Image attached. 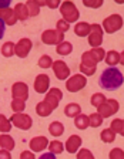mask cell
Segmentation results:
<instances>
[{"label":"cell","mask_w":124,"mask_h":159,"mask_svg":"<svg viewBox=\"0 0 124 159\" xmlns=\"http://www.w3.org/2000/svg\"><path fill=\"white\" fill-rule=\"evenodd\" d=\"M106 57V51L103 47L97 48H90L81 54V63H80V73L86 77L94 75L97 71V64L101 63Z\"/></svg>","instance_id":"1"},{"label":"cell","mask_w":124,"mask_h":159,"mask_svg":"<svg viewBox=\"0 0 124 159\" xmlns=\"http://www.w3.org/2000/svg\"><path fill=\"white\" fill-rule=\"evenodd\" d=\"M124 84V75L118 68L116 67H108L101 73L98 77V85L104 91H114L118 89Z\"/></svg>","instance_id":"2"},{"label":"cell","mask_w":124,"mask_h":159,"mask_svg":"<svg viewBox=\"0 0 124 159\" xmlns=\"http://www.w3.org/2000/svg\"><path fill=\"white\" fill-rule=\"evenodd\" d=\"M59 9H60V13L63 16V20H66L69 24L76 23L79 20V17H80V11H79V9L76 7V4L73 2H69V0L63 2Z\"/></svg>","instance_id":"3"},{"label":"cell","mask_w":124,"mask_h":159,"mask_svg":"<svg viewBox=\"0 0 124 159\" xmlns=\"http://www.w3.org/2000/svg\"><path fill=\"white\" fill-rule=\"evenodd\" d=\"M123 23H124L123 17H121L120 14L114 13L103 20V26L101 27H103V31H106V33H108V34H113V33H116V31H118V30H121Z\"/></svg>","instance_id":"4"},{"label":"cell","mask_w":124,"mask_h":159,"mask_svg":"<svg viewBox=\"0 0 124 159\" xmlns=\"http://www.w3.org/2000/svg\"><path fill=\"white\" fill-rule=\"evenodd\" d=\"M118 109H120V104H118L117 99L107 98L100 107H97V114H100L104 119V118H110L114 114H117Z\"/></svg>","instance_id":"5"},{"label":"cell","mask_w":124,"mask_h":159,"mask_svg":"<svg viewBox=\"0 0 124 159\" xmlns=\"http://www.w3.org/2000/svg\"><path fill=\"white\" fill-rule=\"evenodd\" d=\"M87 85V77L83 74H74L70 78L66 80V88L70 93H77Z\"/></svg>","instance_id":"6"},{"label":"cell","mask_w":124,"mask_h":159,"mask_svg":"<svg viewBox=\"0 0 124 159\" xmlns=\"http://www.w3.org/2000/svg\"><path fill=\"white\" fill-rule=\"evenodd\" d=\"M103 36H104L103 27H101L100 24H91L90 33H88V36H87L88 44L91 46V48L101 47V44H103Z\"/></svg>","instance_id":"7"},{"label":"cell","mask_w":124,"mask_h":159,"mask_svg":"<svg viewBox=\"0 0 124 159\" xmlns=\"http://www.w3.org/2000/svg\"><path fill=\"white\" fill-rule=\"evenodd\" d=\"M10 122L13 124L16 128L21 129V131H29L33 125V119H31L30 115L27 114H21V112H16L12 115Z\"/></svg>","instance_id":"8"},{"label":"cell","mask_w":124,"mask_h":159,"mask_svg":"<svg viewBox=\"0 0 124 159\" xmlns=\"http://www.w3.org/2000/svg\"><path fill=\"white\" fill-rule=\"evenodd\" d=\"M41 41L47 46H57L64 41V34L57 31V30L53 29H49V30H44L41 33Z\"/></svg>","instance_id":"9"},{"label":"cell","mask_w":124,"mask_h":159,"mask_svg":"<svg viewBox=\"0 0 124 159\" xmlns=\"http://www.w3.org/2000/svg\"><path fill=\"white\" fill-rule=\"evenodd\" d=\"M63 99V93H61L60 88H50L46 93V97H44V102L50 107L51 109H56L59 107V102Z\"/></svg>","instance_id":"10"},{"label":"cell","mask_w":124,"mask_h":159,"mask_svg":"<svg viewBox=\"0 0 124 159\" xmlns=\"http://www.w3.org/2000/svg\"><path fill=\"white\" fill-rule=\"evenodd\" d=\"M51 70H53L54 75L57 77V80L60 81H66L70 75V68L63 60H57V61H53V66H51Z\"/></svg>","instance_id":"11"},{"label":"cell","mask_w":124,"mask_h":159,"mask_svg":"<svg viewBox=\"0 0 124 159\" xmlns=\"http://www.w3.org/2000/svg\"><path fill=\"white\" fill-rule=\"evenodd\" d=\"M31 47H33V43L30 39H20L14 46V54L19 58H26L31 51Z\"/></svg>","instance_id":"12"},{"label":"cell","mask_w":124,"mask_h":159,"mask_svg":"<svg viewBox=\"0 0 124 159\" xmlns=\"http://www.w3.org/2000/svg\"><path fill=\"white\" fill-rule=\"evenodd\" d=\"M12 97L13 99H21L26 102L29 98V85L26 83H14L12 85Z\"/></svg>","instance_id":"13"},{"label":"cell","mask_w":124,"mask_h":159,"mask_svg":"<svg viewBox=\"0 0 124 159\" xmlns=\"http://www.w3.org/2000/svg\"><path fill=\"white\" fill-rule=\"evenodd\" d=\"M33 87L37 94H46L50 89V77L47 74H39L34 80Z\"/></svg>","instance_id":"14"},{"label":"cell","mask_w":124,"mask_h":159,"mask_svg":"<svg viewBox=\"0 0 124 159\" xmlns=\"http://www.w3.org/2000/svg\"><path fill=\"white\" fill-rule=\"evenodd\" d=\"M81 143H83L81 136L71 135V136H69V139L64 143V151H67L69 153H77L79 149L81 148Z\"/></svg>","instance_id":"15"},{"label":"cell","mask_w":124,"mask_h":159,"mask_svg":"<svg viewBox=\"0 0 124 159\" xmlns=\"http://www.w3.org/2000/svg\"><path fill=\"white\" fill-rule=\"evenodd\" d=\"M47 146H49V139L46 136H34L29 142V148L31 152H41Z\"/></svg>","instance_id":"16"},{"label":"cell","mask_w":124,"mask_h":159,"mask_svg":"<svg viewBox=\"0 0 124 159\" xmlns=\"http://www.w3.org/2000/svg\"><path fill=\"white\" fill-rule=\"evenodd\" d=\"M0 19L3 20L4 24H7V26H14V24L17 23V17H16L14 10L12 9V7L0 10Z\"/></svg>","instance_id":"17"},{"label":"cell","mask_w":124,"mask_h":159,"mask_svg":"<svg viewBox=\"0 0 124 159\" xmlns=\"http://www.w3.org/2000/svg\"><path fill=\"white\" fill-rule=\"evenodd\" d=\"M104 61L108 67H116L117 64H120V53L116 51V50H110V51L106 53Z\"/></svg>","instance_id":"18"},{"label":"cell","mask_w":124,"mask_h":159,"mask_svg":"<svg viewBox=\"0 0 124 159\" xmlns=\"http://www.w3.org/2000/svg\"><path fill=\"white\" fill-rule=\"evenodd\" d=\"M81 114V107L76 102H70L64 107V115L67 118H76L77 115Z\"/></svg>","instance_id":"19"},{"label":"cell","mask_w":124,"mask_h":159,"mask_svg":"<svg viewBox=\"0 0 124 159\" xmlns=\"http://www.w3.org/2000/svg\"><path fill=\"white\" fill-rule=\"evenodd\" d=\"M14 146H16V142H14V139L12 138L9 134H3V135H0V148L2 149H6V151H13Z\"/></svg>","instance_id":"20"},{"label":"cell","mask_w":124,"mask_h":159,"mask_svg":"<svg viewBox=\"0 0 124 159\" xmlns=\"http://www.w3.org/2000/svg\"><path fill=\"white\" fill-rule=\"evenodd\" d=\"M13 10H14V14H16L17 20H20V21H26V20L30 17L29 16V10H27L24 3H17Z\"/></svg>","instance_id":"21"},{"label":"cell","mask_w":124,"mask_h":159,"mask_svg":"<svg viewBox=\"0 0 124 159\" xmlns=\"http://www.w3.org/2000/svg\"><path fill=\"white\" fill-rule=\"evenodd\" d=\"M90 26L91 24H88L87 21H79V23H76V26H74V33H76V36L87 37L88 33H90Z\"/></svg>","instance_id":"22"},{"label":"cell","mask_w":124,"mask_h":159,"mask_svg":"<svg viewBox=\"0 0 124 159\" xmlns=\"http://www.w3.org/2000/svg\"><path fill=\"white\" fill-rule=\"evenodd\" d=\"M71 51H73V44H71L70 41H66V40H64L63 43L56 46V53L59 54V56H69Z\"/></svg>","instance_id":"23"},{"label":"cell","mask_w":124,"mask_h":159,"mask_svg":"<svg viewBox=\"0 0 124 159\" xmlns=\"http://www.w3.org/2000/svg\"><path fill=\"white\" fill-rule=\"evenodd\" d=\"M49 132L53 136H61L64 134V125L60 121H53V122L49 125Z\"/></svg>","instance_id":"24"},{"label":"cell","mask_w":124,"mask_h":159,"mask_svg":"<svg viewBox=\"0 0 124 159\" xmlns=\"http://www.w3.org/2000/svg\"><path fill=\"white\" fill-rule=\"evenodd\" d=\"M74 125H76V128H77V129H81V131L87 129L88 126H90V122H88V116L84 115V114H80V115H77L76 118H74Z\"/></svg>","instance_id":"25"},{"label":"cell","mask_w":124,"mask_h":159,"mask_svg":"<svg viewBox=\"0 0 124 159\" xmlns=\"http://www.w3.org/2000/svg\"><path fill=\"white\" fill-rule=\"evenodd\" d=\"M51 112H53V109L47 105L44 101H40V102L36 105V114L39 116H43V118H44V116L51 115Z\"/></svg>","instance_id":"26"},{"label":"cell","mask_w":124,"mask_h":159,"mask_svg":"<svg viewBox=\"0 0 124 159\" xmlns=\"http://www.w3.org/2000/svg\"><path fill=\"white\" fill-rule=\"evenodd\" d=\"M116 135H117V134L114 132L113 129L106 128V129H103V131L100 132V139L103 141L104 143H111V142H114Z\"/></svg>","instance_id":"27"},{"label":"cell","mask_w":124,"mask_h":159,"mask_svg":"<svg viewBox=\"0 0 124 159\" xmlns=\"http://www.w3.org/2000/svg\"><path fill=\"white\" fill-rule=\"evenodd\" d=\"M14 46L16 44L13 41H6V43L2 46V50H0V53L3 57H7V58H10V57L14 56Z\"/></svg>","instance_id":"28"},{"label":"cell","mask_w":124,"mask_h":159,"mask_svg":"<svg viewBox=\"0 0 124 159\" xmlns=\"http://www.w3.org/2000/svg\"><path fill=\"white\" fill-rule=\"evenodd\" d=\"M49 151H50L51 153H54V155H60V153L64 152V143L60 142V141H51V142H49Z\"/></svg>","instance_id":"29"},{"label":"cell","mask_w":124,"mask_h":159,"mask_svg":"<svg viewBox=\"0 0 124 159\" xmlns=\"http://www.w3.org/2000/svg\"><path fill=\"white\" fill-rule=\"evenodd\" d=\"M110 129H113L116 134H120L121 136H124V119L120 118L113 119L110 124Z\"/></svg>","instance_id":"30"},{"label":"cell","mask_w":124,"mask_h":159,"mask_svg":"<svg viewBox=\"0 0 124 159\" xmlns=\"http://www.w3.org/2000/svg\"><path fill=\"white\" fill-rule=\"evenodd\" d=\"M24 4H26L27 10H29V16L30 17L39 16V13H40V7H39V4H37L36 0H27Z\"/></svg>","instance_id":"31"},{"label":"cell","mask_w":124,"mask_h":159,"mask_svg":"<svg viewBox=\"0 0 124 159\" xmlns=\"http://www.w3.org/2000/svg\"><path fill=\"white\" fill-rule=\"evenodd\" d=\"M37 64H39L40 68H44V70L51 68V66H53V58H51L49 54H44V56H41L40 58H39Z\"/></svg>","instance_id":"32"},{"label":"cell","mask_w":124,"mask_h":159,"mask_svg":"<svg viewBox=\"0 0 124 159\" xmlns=\"http://www.w3.org/2000/svg\"><path fill=\"white\" fill-rule=\"evenodd\" d=\"M106 95H104V94H101V93H96V94H93V95H91V99H90V104L93 107H96V108H97V107H100L101 104L104 102V101H106Z\"/></svg>","instance_id":"33"},{"label":"cell","mask_w":124,"mask_h":159,"mask_svg":"<svg viewBox=\"0 0 124 159\" xmlns=\"http://www.w3.org/2000/svg\"><path fill=\"white\" fill-rule=\"evenodd\" d=\"M88 122H90V126L98 128V126L103 124V116H101L100 114L94 112V114H91V115H88Z\"/></svg>","instance_id":"34"},{"label":"cell","mask_w":124,"mask_h":159,"mask_svg":"<svg viewBox=\"0 0 124 159\" xmlns=\"http://www.w3.org/2000/svg\"><path fill=\"white\" fill-rule=\"evenodd\" d=\"M10 107H12V109L14 111V114L16 112H23L24 109H26V102L21 101V99H12Z\"/></svg>","instance_id":"35"},{"label":"cell","mask_w":124,"mask_h":159,"mask_svg":"<svg viewBox=\"0 0 124 159\" xmlns=\"http://www.w3.org/2000/svg\"><path fill=\"white\" fill-rule=\"evenodd\" d=\"M12 129V122L10 119H7L4 115H0V132L7 134Z\"/></svg>","instance_id":"36"},{"label":"cell","mask_w":124,"mask_h":159,"mask_svg":"<svg viewBox=\"0 0 124 159\" xmlns=\"http://www.w3.org/2000/svg\"><path fill=\"white\" fill-rule=\"evenodd\" d=\"M56 30L64 34L66 31H69V30H70V24H69L66 20L60 19V20H57V23H56Z\"/></svg>","instance_id":"37"},{"label":"cell","mask_w":124,"mask_h":159,"mask_svg":"<svg viewBox=\"0 0 124 159\" xmlns=\"http://www.w3.org/2000/svg\"><path fill=\"white\" fill-rule=\"evenodd\" d=\"M76 159H96V158H94V155L91 153V151L80 148L79 149V152H77V158Z\"/></svg>","instance_id":"38"},{"label":"cell","mask_w":124,"mask_h":159,"mask_svg":"<svg viewBox=\"0 0 124 159\" xmlns=\"http://www.w3.org/2000/svg\"><path fill=\"white\" fill-rule=\"evenodd\" d=\"M108 159H124V151L120 148H113L108 153Z\"/></svg>","instance_id":"39"},{"label":"cell","mask_w":124,"mask_h":159,"mask_svg":"<svg viewBox=\"0 0 124 159\" xmlns=\"http://www.w3.org/2000/svg\"><path fill=\"white\" fill-rule=\"evenodd\" d=\"M103 0H97V2H88V0H84L83 4L86 7H90V9H98V7L103 6Z\"/></svg>","instance_id":"40"},{"label":"cell","mask_w":124,"mask_h":159,"mask_svg":"<svg viewBox=\"0 0 124 159\" xmlns=\"http://www.w3.org/2000/svg\"><path fill=\"white\" fill-rule=\"evenodd\" d=\"M60 0H46V6L50 7V9H57V7H60Z\"/></svg>","instance_id":"41"},{"label":"cell","mask_w":124,"mask_h":159,"mask_svg":"<svg viewBox=\"0 0 124 159\" xmlns=\"http://www.w3.org/2000/svg\"><path fill=\"white\" fill-rule=\"evenodd\" d=\"M20 159H36V158H34V152H31V151H23L20 153Z\"/></svg>","instance_id":"42"},{"label":"cell","mask_w":124,"mask_h":159,"mask_svg":"<svg viewBox=\"0 0 124 159\" xmlns=\"http://www.w3.org/2000/svg\"><path fill=\"white\" fill-rule=\"evenodd\" d=\"M0 159H12V155L6 149H0Z\"/></svg>","instance_id":"43"},{"label":"cell","mask_w":124,"mask_h":159,"mask_svg":"<svg viewBox=\"0 0 124 159\" xmlns=\"http://www.w3.org/2000/svg\"><path fill=\"white\" fill-rule=\"evenodd\" d=\"M39 159H57V156L51 152H46V153H43V155L39 156Z\"/></svg>","instance_id":"44"},{"label":"cell","mask_w":124,"mask_h":159,"mask_svg":"<svg viewBox=\"0 0 124 159\" xmlns=\"http://www.w3.org/2000/svg\"><path fill=\"white\" fill-rule=\"evenodd\" d=\"M4 31H6V24H4V21L2 19H0V40L3 39L4 36Z\"/></svg>","instance_id":"45"},{"label":"cell","mask_w":124,"mask_h":159,"mask_svg":"<svg viewBox=\"0 0 124 159\" xmlns=\"http://www.w3.org/2000/svg\"><path fill=\"white\" fill-rule=\"evenodd\" d=\"M9 7H10V2H0V10L2 9H9Z\"/></svg>","instance_id":"46"},{"label":"cell","mask_w":124,"mask_h":159,"mask_svg":"<svg viewBox=\"0 0 124 159\" xmlns=\"http://www.w3.org/2000/svg\"><path fill=\"white\" fill-rule=\"evenodd\" d=\"M120 64L121 66H124V51H121L120 53Z\"/></svg>","instance_id":"47"},{"label":"cell","mask_w":124,"mask_h":159,"mask_svg":"<svg viewBox=\"0 0 124 159\" xmlns=\"http://www.w3.org/2000/svg\"><path fill=\"white\" fill-rule=\"evenodd\" d=\"M0 115H2V114H0Z\"/></svg>","instance_id":"48"}]
</instances>
